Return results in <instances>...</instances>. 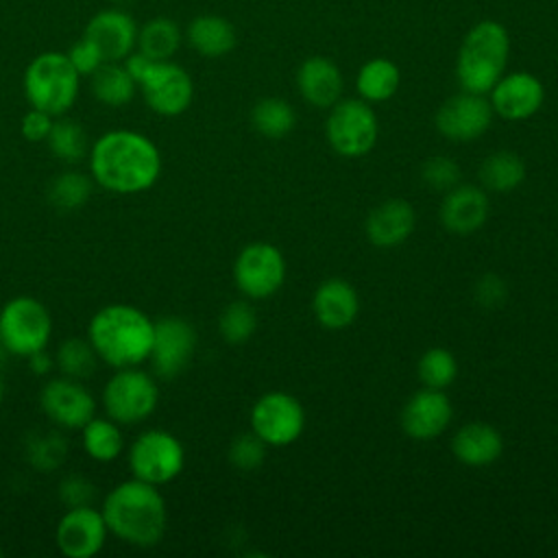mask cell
I'll return each mask as SVG.
<instances>
[{
  "instance_id": "1",
  "label": "cell",
  "mask_w": 558,
  "mask_h": 558,
  "mask_svg": "<svg viewBox=\"0 0 558 558\" xmlns=\"http://www.w3.org/2000/svg\"><path fill=\"white\" fill-rule=\"evenodd\" d=\"M89 174L107 192L140 194L157 183L161 155L144 133L107 131L89 146Z\"/></svg>"
},
{
  "instance_id": "2",
  "label": "cell",
  "mask_w": 558,
  "mask_h": 558,
  "mask_svg": "<svg viewBox=\"0 0 558 558\" xmlns=\"http://www.w3.org/2000/svg\"><path fill=\"white\" fill-rule=\"evenodd\" d=\"M109 534L133 547L157 545L168 525L166 499L159 486L142 480H126L116 484L100 506Z\"/></svg>"
},
{
  "instance_id": "3",
  "label": "cell",
  "mask_w": 558,
  "mask_h": 558,
  "mask_svg": "<svg viewBox=\"0 0 558 558\" xmlns=\"http://www.w3.org/2000/svg\"><path fill=\"white\" fill-rule=\"evenodd\" d=\"M153 331L155 320L148 318L146 312L135 305L111 303L92 316L87 340L100 362L111 368H126L140 366L148 360Z\"/></svg>"
},
{
  "instance_id": "4",
  "label": "cell",
  "mask_w": 558,
  "mask_h": 558,
  "mask_svg": "<svg viewBox=\"0 0 558 558\" xmlns=\"http://www.w3.org/2000/svg\"><path fill=\"white\" fill-rule=\"evenodd\" d=\"M510 50L508 31L493 20L475 24L458 52L456 76L464 92L486 94L501 78Z\"/></svg>"
},
{
  "instance_id": "5",
  "label": "cell",
  "mask_w": 558,
  "mask_h": 558,
  "mask_svg": "<svg viewBox=\"0 0 558 558\" xmlns=\"http://www.w3.org/2000/svg\"><path fill=\"white\" fill-rule=\"evenodd\" d=\"M124 65L135 78L137 89L142 92V98L150 111L172 118L183 113L192 105V76L174 61H155L140 50H133L124 59Z\"/></svg>"
},
{
  "instance_id": "6",
  "label": "cell",
  "mask_w": 558,
  "mask_h": 558,
  "mask_svg": "<svg viewBox=\"0 0 558 558\" xmlns=\"http://www.w3.org/2000/svg\"><path fill=\"white\" fill-rule=\"evenodd\" d=\"M22 83L28 105L57 118L74 107L81 89V74L65 52L48 50L31 59Z\"/></svg>"
},
{
  "instance_id": "7",
  "label": "cell",
  "mask_w": 558,
  "mask_h": 558,
  "mask_svg": "<svg viewBox=\"0 0 558 558\" xmlns=\"http://www.w3.org/2000/svg\"><path fill=\"white\" fill-rule=\"evenodd\" d=\"M102 410L120 425H137L146 421L159 403V388L150 373L140 366L113 368L102 388Z\"/></svg>"
},
{
  "instance_id": "8",
  "label": "cell",
  "mask_w": 558,
  "mask_h": 558,
  "mask_svg": "<svg viewBox=\"0 0 558 558\" xmlns=\"http://www.w3.org/2000/svg\"><path fill=\"white\" fill-rule=\"evenodd\" d=\"M52 336V316L35 296H13L0 310L2 349L17 357L44 351Z\"/></svg>"
},
{
  "instance_id": "9",
  "label": "cell",
  "mask_w": 558,
  "mask_h": 558,
  "mask_svg": "<svg viewBox=\"0 0 558 558\" xmlns=\"http://www.w3.org/2000/svg\"><path fill=\"white\" fill-rule=\"evenodd\" d=\"M131 477L161 486L179 477L185 464L181 440L166 429H146L129 447L126 453Z\"/></svg>"
},
{
  "instance_id": "10",
  "label": "cell",
  "mask_w": 558,
  "mask_h": 558,
  "mask_svg": "<svg viewBox=\"0 0 558 558\" xmlns=\"http://www.w3.org/2000/svg\"><path fill=\"white\" fill-rule=\"evenodd\" d=\"M327 140L342 157H362L377 142V118L364 100L336 102L327 118Z\"/></svg>"
},
{
  "instance_id": "11",
  "label": "cell",
  "mask_w": 558,
  "mask_h": 558,
  "mask_svg": "<svg viewBox=\"0 0 558 558\" xmlns=\"http://www.w3.org/2000/svg\"><path fill=\"white\" fill-rule=\"evenodd\" d=\"M251 427L266 445H290L303 434V405L288 392H268L255 401L251 410Z\"/></svg>"
},
{
  "instance_id": "12",
  "label": "cell",
  "mask_w": 558,
  "mask_h": 558,
  "mask_svg": "<svg viewBox=\"0 0 558 558\" xmlns=\"http://www.w3.org/2000/svg\"><path fill=\"white\" fill-rule=\"evenodd\" d=\"M196 351L194 327L179 316H163L155 320L153 347L148 353V364L157 377L170 379L183 373Z\"/></svg>"
},
{
  "instance_id": "13",
  "label": "cell",
  "mask_w": 558,
  "mask_h": 558,
  "mask_svg": "<svg viewBox=\"0 0 558 558\" xmlns=\"http://www.w3.org/2000/svg\"><path fill=\"white\" fill-rule=\"evenodd\" d=\"M235 286L251 299H266L275 294L286 279V262L279 248L266 242L244 246L233 266Z\"/></svg>"
},
{
  "instance_id": "14",
  "label": "cell",
  "mask_w": 558,
  "mask_h": 558,
  "mask_svg": "<svg viewBox=\"0 0 558 558\" xmlns=\"http://www.w3.org/2000/svg\"><path fill=\"white\" fill-rule=\"evenodd\" d=\"M39 408L61 429H81L96 414V399L81 379H48L39 390Z\"/></svg>"
},
{
  "instance_id": "15",
  "label": "cell",
  "mask_w": 558,
  "mask_h": 558,
  "mask_svg": "<svg viewBox=\"0 0 558 558\" xmlns=\"http://www.w3.org/2000/svg\"><path fill=\"white\" fill-rule=\"evenodd\" d=\"M107 536L102 512L92 504L65 508L54 530L57 547L65 558H94L105 547Z\"/></svg>"
},
{
  "instance_id": "16",
  "label": "cell",
  "mask_w": 558,
  "mask_h": 558,
  "mask_svg": "<svg viewBox=\"0 0 558 558\" xmlns=\"http://www.w3.org/2000/svg\"><path fill=\"white\" fill-rule=\"evenodd\" d=\"M493 120V107L484 94L462 92L451 96L436 113V129L453 142L480 137Z\"/></svg>"
},
{
  "instance_id": "17",
  "label": "cell",
  "mask_w": 558,
  "mask_h": 558,
  "mask_svg": "<svg viewBox=\"0 0 558 558\" xmlns=\"http://www.w3.org/2000/svg\"><path fill=\"white\" fill-rule=\"evenodd\" d=\"M137 22L122 7H109L94 13L83 35L96 44L105 61H124L137 46Z\"/></svg>"
},
{
  "instance_id": "18",
  "label": "cell",
  "mask_w": 558,
  "mask_h": 558,
  "mask_svg": "<svg viewBox=\"0 0 558 558\" xmlns=\"http://www.w3.org/2000/svg\"><path fill=\"white\" fill-rule=\"evenodd\" d=\"M545 92L536 76L527 72H514L495 83L490 89V107L504 120H525L534 116L543 105Z\"/></svg>"
},
{
  "instance_id": "19",
  "label": "cell",
  "mask_w": 558,
  "mask_h": 558,
  "mask_svg": "<svg viewBox=\"0 0 558 558\" xmlns=\"http://www.w3.org/2000/svg\"><path fill=\"white\" fill-rule=\"evenodd\" d=\"M451 421V403L442 390L425 388L408 399L401 412V427L414 440H432Z\"/></svg>"
},
{
  "instance_id": "20",
  "label": "cell",
  "mask_w": 558,
  "mask_h": 558,
  "mask_svg": "<svg viewBox=\"0 0 558 558\" xmlns=\"http://www.w3.org/2000/svg\"><path fill=\"white\" fill-rule=\"evenodd\" d=\"M488 216V198L475 185L451 187L440 205L442 225L460 235L477 231Z\"/></svg>"
},
{
  "instance_id": "21",
  "label": "cell",
  "mask_w": 558,
  "mask_h": 558,
  "mask_svg": "<svg viewBox=\"0 0 558 558\" xmlns=\"http://www.w3.org/2000/svg\"><path fill=\"white\" fill-rule=\"evenodd\" d=\"M360 299L351 283L344 279H327L314 292L316 320L327 329H342L355 320Z\"/></svg>"
},
{
  "instance_id": "22",
  "label": "cell",
  "mask_w": 558,
  "mask_h": 558,
  "mask_svg": "<svg viewBox=\"0 0 558 558\" xmlns=\"http://www.w3.org/2000/svg\"><path fill=\"white\" fill-rule=\"evenodd\" d=\"M301 96L314 107H331L342 92V74L331 59L310 57L301 63L296 74Z\"/></svg>"
},
{
  "instance_id": "23",
  "label": "cell",
  "mask_w": 558,
  "mask_h": 558,
  "mask_svg": "<svg viewBox=\"0 0 558 558\" xmlns=\"http://www.w3.org/2000/svg\"><path fill=\"white\" fill-rule=\"evenodd\" d=\"M414 229V209L401 198L375 207L366 220V235L379 248L399 246Z\"/></svg>"
},
{
  "instance_id": "24",
  "label": "cell",
  "mask_w": 558,
  "mask_h": 558,
  "mask_svg": "<svg viewBox=\"0 0 558 558\" xmlns=\"http://www.w3.org/2000/svg\"><path fill=\"white\" fill-rule=\"evenodd\" d=\"M453 456L469 466H486L501 456V434L488 423H469L453 436Z\"/></svg>"
},
{
  "instance_id": "25",
  "label": "cell",
  "mask_w": 558,
  "mask_h": 558,
  "mask_svg": "<svg viewBox=\"0 0 558 558\" xmlns=\"http://www.w3.org/2000/svg\"><path fill=\"white\" fill-rule=\"evenodd\" d=\"M187 44L203 57H222L235 48V28L220 15H198L185 28Z\"/></svg>"
},
{
  "instance_id": "26",
  "label": "cell",
  "mask_w": 558,
  "mask_h": 558,
  "mask_svg": "<svg viewBox=\"0 0 558 558\" xmlns=\"http://www.w3.org/2000/svg\"><path fill=\"white\" fill-rule=\"evenodd\" d=\"M89 87L94 98L107 107H124L137 92V83L129 74L124 61H105L89 76Z\"/></svg>"
},
{
  "instance_id": "27",
  "label": "cell",
  "mask_w": 558,
  "mask_h": 558,
  "mask_svg": "<svg viewBox=\"0 0 558 558\" xmlns=\"http://www.w3.org/2000/svg\"><path fill=\"white\" fill-rule=\"evenodd\" d=\"M81 445L85 453L96 460V462H113L120 458L124 449V436H122V425L116 423L113 418L105 416H92L83 427H81Z\"/></svg>"
},
{
  "instance_id": "28",
  "label": "cell",
  "mask_w": 558,
  "mask_h": 558,
  "mask_svg": "<svg viewBox=\"0 0 558 558\" xmlns=\"http://www.w3.org/2000/svg\"><path fill=\"white\" fill-rule=\"evenodd\" d=\"M183 41L179 24L170 17H153L137 28V46L142 54L155 61H168L174 57Z\"/></svg>"
},
{
  "instance_id": "29",
  "label": "cell",
  "mask_w": 558,
  "mask_h": 558,
  "mask_svg": "<svg viewBox=\"0 0 558 558\" xmlns=\"http://www.w3.org/2000/svg\"><path fill=\"white\" fill-rule=\"evenodd\" d=\"M399 87V68L388 59H371L357 74V92L364 100H388Z\"/></svg>"
},
{
  "instance_id": "30",
  "label": "cell",
  "mask_w": 558,
  "mask_h": 558,
  "mask_svg": "<svg viewBox=\"0 0 558 558\" xmlns=\"http://www.w3.org/2000/svg\"><path fill=\"white\" fill-rule=\"evenodd\" d=\"M92 190H94L92 177L78 170H65L50 181L48 203L59 211H74L89 201Z\"/></svg>"
},
{
  "instance_id": "31",
  "label": "cell",
  "mask_w": 558,
  "mask_h": 558,
  "mask_svg": "<svg viewBox=\"0 0 558 558\" xmlns=\"http://www.w3.org/2000/svg\"><path fill=\"white\" fill-rule=\"evenodd\" d=\"M50 153L65 163H78L87 155V137L83 126L65 116H57L46 137Z\"/></svg>"
},
{
  "instance_id": "32",
  "label": "cell",
  "mask_w": 558,
  "mask_h": 558,
  "mask_svg": "<svg viewBox=\"0 0 558 558\" xmlns=\"http://www.w3.org/2000/svg\"><path fill=\"white\" fill-rule=\"evenodd\" d=\"M480 177L488 190L510 192L523 181L525 166L519 159V155H514L510 150H499L484 159V163L480 168Z\"/></svg>"
},
{
  "instance_id": "33",
  "label": "cell",
  "mask_w": 558,
  "mask_h": 558,
  "mask_svg": "<svg viewBox=\"0 0 558 558\" xmlns=\"http://www.w3.org/2000/svg\"><path fill=\"white\" fill-rule=\"evenodd\" d=\"M98 355L87 338H68L59 344L54 364L61 375L72 379H85L89 377L98 366Z\"/></svg>"
},
{
  "instance_id": "34",
  "label": "cell",
  "mask_w": 558,
  "mask_h": 558,
  "mask_svg": "<svg viewBox=\"0 0 558 558\" xmlns=\"http://www.w3.org/2000/svg\"><path fill=\"white\" fill-rule=\"evenodd\" d=\"M251 120H253V126L270 137V140H279L283 137L286 133L292 131L294 122H296V116H294V109L281 100V98H262L253 111H251Z\"/></svg>"
},
{
  "instance_id": "35",
  "label": "cell",
  "mask_w": 558,
  "mask_h": 558,
  "mask_svg": "<svg viewBox=\"0 0 558 558\" xmlns=\"http://www.w3.org/2000/svg\"><path fill=\"white\" fill-rule=\"evenodd\" d=\"M68 456V440L61 432H39L33 434L26 442V458L31 466L41 473H48L63 464Z\"/></svg>"
},
{
  "instance_id": "36",
  "label": "cell",
  "mask_w": 558,
  "mask_h": 558,
  "mask_svg": "<svg viewBox=\"0 0 558 558\" xmlns=\"http://www.w3.org/2000/svg\"><path fill=\"white\" fill-rule=\"evenodd\" d=\"M218 327L227 342L242 344L253 336V331L257 327L255 310L246 301H233L222 310Z\"/></svg>"
},
{
  "instance_id": "37",
  "label": "cell",
  "mask_w": 558,
  "mask_h": 558,
  "mask_svg": "<svg viewBox=\"0 0 558 558\" xmlns=\"http://www.w3.org/2000/svg\"><path fill=\"white\" fill-rule=\"evenodd\" d=\"M456 375H458V364L447 349L436 347L423 353L418 362V377L427 388L442 390L456 379Z\"/></svg>"
},
{
  "instance_id": "38",
  "label": "cell",
  "mask_w": 558,
  "mask_h": 558,
  "mask_svg": "<svg viewBox=\"0 0 558 558\" xmlns=\"http://www.w3.org/2000/svg\"><path fill=\"white\" fill-rule=\"evenodd\" d=\"M266 442L255 434H240L233 438L229 447V462L240 471H253L264 462Z\"/></svg>"
},
{
  "instance_id": "39",
  "label": "cell",
  "mask_w": 558,
  "mask_h": 558,
  "mask_svg": "<svg viewBox=\"0 0 558 558\" xmlns=\"http://www.w3.org/2000/svg\"><path fill=\"white\" fill-rule=\"evenodd\" d=\"M68 59L70 63L74 65V70L83 76H92L102 63H105V57L102 52L96 48V44L92 39H87L85 35H81L70 48H68Z\"/></svg>"
},
{
  "instance_id": "40",
  "label": "cell",
  "mask_w": 558,
  "mask_h": 558,
  "mask_svg": "<svg viewBox=\"0 0 558 558\" xmlns=\"http://www.w3.org/2000/svg\"><path fill=\"white\" fill-rule=\"evenodd\" d=\"M96 486L92 480L83 475H65L59 484V499L65 508H76V506H89L94 501Z\"/></svg>"
},
{
  "instance_id": "41",
  "label": "cell",
  "mask_w": 558,
  "mask_h": 558,
  "mask_svg": "<svg viewBox=\"0 0 558 558\" xmlns=\"http://www.w3.org/2000/svg\"><path fill=\"white\" fill-rule=\"evenodd\" d=\"M423 181L432 187V190H451L460 177V170L456 166V161L447 159V157H434L429 161H425L423 172H421Z\"/></svg>"
},
{
  "instance_id": "42",
  "label": "cell",
  "mask_w": 558,
  "mask_h": 558,
  "mask_svg": "<svg viewBox=\"0 0 558 558\" xmlns=\"http://www.w3.org/2000/svg\"><path fill=\"white\" fill-rule=\"evenodd\" d=\"M52 122H54V116L31 107L22 118L20 131H22L24 140H28V142H46V137L52 129Z\"/></svg>"
},
{
  "instance_id": "43",
  "label": "cell",
  "mask_w": 558,
  "mask_h": 558,
  "mask_svg": "<svg viewBox=\"0 0 558 558\" xmlns=\"http://www.w3.org/2000/svg\"><path fill=\"white\" fill-rule=\"evenodd\" d=\"M475 296H477V301H480L482 305L495 307V305H499V303L506 299V286H504V281H501L499 277L486 275V277H482V279L477 281V286H475Z\"/></svg>"
},
{
  "instance_id": "44",
  "label": "cell",
  "mask_w": 558,
  "mask_h": 558,
  "mask_svg": "<svg viewBox=\"0 0 558 558\" xmlns=\"http://www.w3.org/2000/svg\"><path fill=\"white\" fill-rule=\"evenodd\" d=\"M26 360H28V364H31V371L37 373V375H46V373H50V368H52V360H50V355L46 353V349L33 353V355H28Z\"/></svg>"
},
{
  "instance_id": "45",
  "label": "cell",
  "mask_w": 558,
  "mask_h": 558,
  "mask_svg": "<svg viewBox=\"0 0 558 558\" xmlns=\"http://www.w3.org/2000/svg\"><path fill=\"white\" fill-rule=\"evenodd\" d=\"M109 2H113V4H118V7H122V4H129L131 0H109Z\"/></svg>"
},
{
  "instance_id": "46",
  "label": "cell",
  "mask_w": 558,
  "mask_h": 558,
  "mask_svg": "<svg viewBox=\"0 0 558 558\" xmlns=\"http://www.w3.org/2000/svg\"><path fill=\"white\" fill-rule=\"evenodd\" d=\"M2 397H4V384H2V379H0V401H2Z\"/></svg>"
},
{
  "instance_id": "47",
  "label": "cell",
  "mask_w": 558,
  "mask_h": 558,
  "mask_svg": "<svg viewBox=\"0 0 558 558\" xmlns=\"http://www.w3.org/2000/svg\"><path fill=\"white\" fill-rule=\"evenodd\" d=\"M2 351H4V349H2V342H0V357H2Z\"/></svg>"
}]
</instances>
